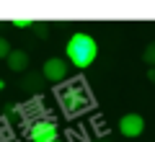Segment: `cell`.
I'll list each match as a JSON object with an SVG mask.
<instances>
[{"label":"cell","mask_w":155,"mask_h":142,"mask_svg":"<svg viewBox=\"0 0 155 142\" xmlns=\"http://www.w3.org/2000/svg\"><path fill=\"white\" fill-rule=\"evenodd\" d=\"M67 52V62H70L72 67H88L93 65L96 54H98V44H96V39L91 36V34H83V31H75L70 36V41H67L65 47Z\"/></svg>","instance_id":"1"},{"label":"cell","mask_w":155,"mask_h":142,"mask_svg":"<svg viewBox=\"0 0 155 142\" xmlns=\"http://www.w3.org/2000/svg\"><path fill=\"white\" fill-rule=\"evenodd\" d=\"M57 101H60V106L70 116H78L80 111H85L91 106L88 88H85L83 83H70V85L60 88V91H57Z\"/></svg>","instance_id":"2"},{"label":"cell","mask_w":155,"mask_h":142,"mask_svg":"<svg viewBox=\"0 0 155 142\" xmlns=\"http://www.w3.org/2000/svg\"><path fill=\"white\" fill-rule=\"evenodd\" d=\"M28 140L31 142H54L57 140V124L52 119H36L28 127Z\"/></svg>","instance_id":"3"},{"label":"cell","mask_w":155,"mask_h":142,"mask_svg":"<svg viewBox=\"0 0 155 142\" xmlns=\"http://www.w3.org/2000/svg\"><path fill=\"white\" fill-rule=\"evenodd\" d=\"M67 72H70V65L62 57H49L44 62V67H41V78L47 83H62L67 78Z\"/></svg>","instance_id":"4"},{"label":"cell","mask_w":155,"mask_h":142,"mask_svg":"<svg viewBox=\"0 0 155 142\" xmlns=\"http://www.w3.org/2000/svg\"><path fill=\"white\" fill-rule=\"evenodd\" d=\"M119 132H122L124 137H129V140L140 137V134L145 132V119H142V114H124L122 119H119Z\"/></svg>","instance_id":"5"},{"label":"cell","mask_w":155,"mask_h":142,"mask_svg":"<svg viewBox=\"0 0 155 142\" xmlns=\"http://www.w3.org/2000/svg\"><path fill=\"white\" fill-rule=\"evenodd\" d=\"M5 62H8V67H11L13 72H23L28 67V54L23 49H18V52H8V57H5Z\"/></svg>","instance_id":"6"},{"label":"cell","mask_w":155,"mask_h":142,"mask_svg":"<svg viewBox=\"0 0 155 142\" xmlns=\"http://www.w3.org/2000/svg\"><path fill=\"white\" fill-rule=\"evenodd\" d=\"M23 85H26L31 93H36L39 88L44 85V78H41V75H31V78H26V80H23Z\"/></svg>","instance_id":"7"},{"label":"cell","mask_w":155,"mask_h":142,"mask_svg":"<svg viewBox=\"0 0 155 142\" xmlns=\"http://www.w3.org/2000/svg\"><path fill=\"white\" fill-rule=\"evenodd\" d=\"M142 62H145V65H150V67H155V41H150L147 47H145V52H142Z\"/></svg>","instance_id":"8"},{"label":"cell","mask_w":155,"mask_h":142,"mask_svg":"<svg viewBox=\"0 0 155 142\" xmlns=\"http://www.w3.org/2000/svg\"><path fill=\"white\" fill-rule=\"evenodd\" d=\"M8 52H11V44H8L3 36H0V60H5V57H8Z\"/></svg>","instance_id":"9"},{"label":"cell","mask_w":155,"mask_h":142,"mask_svg":"<svg viewBox=\"0 0 155 142\" xmlns=\"http://www.w3.org/2000/svg\"><path fill=\"white\" fill-rule=\"evenodd\" d=\"M13 26H16V28H31L34 21H28V18H16V21H13Z\"/></svg>","instance_id":"10"},{"label":"cell","mask_w":155,"mask_h":142,"mask_svg":"<svg viewBox=\"0 0 155 142\" xmlns=\"http://www.w3.org/2000/svg\"><path fill=\"white\" fill-rule=\"evenodd\" d=\"M31 28H36V39H47V36H49V31H47V26H36V23H34Z\"/></svg>","instance_id":"11"},{"label":"cell","mask_w":155,"mask_h":142,"mask_svg":"<svg viewBox=\"0 0 155 142\" xmlns=\"http://www.w3.org/2000/svg\"><path fill=\"white\" fill-rule=\"evenodd\" d=\"M147 80L155 85V67H150V70H147Z\"/></svg>","instance_id":"12"},{"label":"cell","mask_w":155,"mask_h":142,"mask_svg":"<svg viewBox=\"0 0 155 142\" xmlns=\"http://www.w3.org/2000/svg\"><path fill=\"white\" fill-rule=\"evenodd\" d=\"M5 91V80H3V78H0V93Z\"/></svg>","instance_id":"13"},{"label":"cell","mask_w":155,"mask_h":142,"mask_svg":"<svg viewBox=\"0 0 155 142\" xmlns=\"http://www.w3.org/2000/svg\"><path fill=\"white\" fill-rule=\"evenodd\" d=\"M54 142H62V140H60V137H57V140H54Z\"/></svg>","instance_id":"14"}]
</instances>
